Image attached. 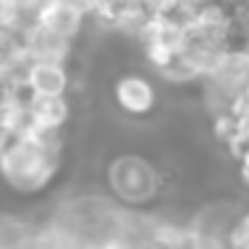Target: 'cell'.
<instances>
[{
    "label": "cell",
    "instance_id": "1",
    "mask_svg": "<svg viewBox=\"0 0 249 249\" xmlns=\"http://www.w3.org/2000/svg\"><path fill=\"white\" fill-rule=\"evenodd\" d=\"M65 150H56L43 142L35 131L24 134H3V177L8 193L38 196L49 185H54L56 174L62 172Z\"/></svg>",
    "mask_w": 249,
    "mask_h": 249
},
{
    "label": "cell",
    "instance_id": "2",
    "mask_svg": "<svg viewBox=\"0 0 249 249\" xmlns=\"http://www.w3.org/2000/svg\"><path fill=\"white\" fill-rule=\"evenodd\" d=\"M107 190L124 206H147L163 196L161 166L142 153H121L107 166Z\"/></svg>",
    "mask_w": 249,
    "mask_h": 249
},
{
    "label": "cell",
    "instance_id": "3",
    "mask_svg": "<svg viewBox=\"0 0 249 249\" xmlns=\"http://www.w3.org/2000/svg\"><path fill=\"white\" fill-rule=\"evenodd\" d=\"M110 97H113V105L118 107V113L131 121H142L147 115H153L158 110V102H161L158 83L140 70L121 72L113 81Z\"/></svg>",
    "mask_w": 249,
    "mask_h": 249
},
{
    "label": "cell",
    "instance_id": "4",
    "mask_svg": "<svg viewBox=\"0 0 249 249\" xmlns=\"http://www.w3.org/2000/svg\"><path fill=\"white\" fill-rule=\"evenodd\" d=\"M22 40H24V54L33 62H65V65H70L78 51L75 38H67V35L49 30L38 22L24 30Z\"/></svg>",
    "mask_w": 249,
    "mask_h": 249
},
{
    "label": "cell",
    "instance_id": "5",
    "mask_svg": "<svg viewBox=\"0 0 249 249\" xmlns=\"http://www.w3.org/2000/svg\"><path fill=\"white\" fill-rule=\"evenodd\" d=\"M89 19L91 17L78 3H72V0H49L38 11V24L56 30V33L67 35V38H75V40H81V35L86 33Z\"/></svg>",
    "mask_w": 249,
    "mask_h": 249
},
{
    "label": "cell",
    "instance_id": "6",
    "mask_svg": "<svg viewBox=\"0 0 249 249\" xmlns=\"http://www.w3.org/2000/svg\"><path fill=\"white\" fill-rule=\"evenodd\" d=\"M33 124L46 129H67L72 121V99L67 94H35L30 102Z\"/></svg>",
    "mask_w": 249,
    "mask_h": 249
},
{
    "label": "cell",
    "instance_id": "7",
    "mask_svg": "<svg viewBox=\"0 0 249 249\" xmlns=\"http://www.w3.org/2000/svg\"><path fill=\"white\" fill-rule=\"evenodd\" d=\"M33 94H70L72 72L65 62H33L27 72Z\"/></svg>",
    "mask_w": 249,
    "mask_h": 249
},
{
    "label": "cell",
    "instance_id": "8",
    "mask_svg": "<svg viewBox=\"0 0 249 249\" xmlns=\"http://www.w3.org/2000/svg\"><path fill=\"white\" fill-rule=\"evenodd\" d=\"M236 172H238V179H241V185H247V188H249V150L244 153L241 158H238Z\"/></svg>",
    "mask_w": 249,
    "mask_h": 249
},
{
    "label": "cell",
    "instance_id": "9",
    "mask_svg": "<svg viewBox=\"0 0 249 249\" xmlns=\"http://www.w3.org/2000/svg\"><path fill=\"white\" fill-rule=\"evenodd\" d=\"M140 3H142L145 8H150L153 14H161L163 8H166L169 3H172V0H140Z\"/></svg>",
    "mask_w": 249,
    "mask_h": 249
}]
</instances>
